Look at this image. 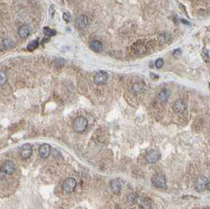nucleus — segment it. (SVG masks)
Wrapping results in <instances>:
<instances>
[{"instance_id": "obj_1", "label": "nucleus", "mask_w": 210, "mask_h": 209, "mask_svg": "<svg viewBox=\"0 0 210 209\" xmlns=\"http://www.w3.org/2000/svg\"><path fill=\"white\" fill-rule=\"evenodd\" d=\"M73 130L77 133H82L87 129V120L86 118L83 116H79L76 118L75 120L73 121Z\"/></svg>"}, {"instance_id": "obj_2", "label": "nucleus", "mask_w": 210, "mask_h": 209, "mask_svg": "<svg viewBox=\"0 0 210 209\" xmlns=\"http://www.w3.org/2000/svg\"><path fill=\"white\" fill-rule=\"evenodd\" d=\"M152 184L157 188H165L166 179L164 175L161 173H156L153 175L151 179Z\"/></svg>"}, {"instance_id": "obj_3", "label": "nucleus", "mask_w": 210, "mask_h": 209, "mask_svg": "<svg viewBox=\"0 0 210 209\" xmlns=\"http://www.w3.org/2000/svg\"><path fill=\"white\" fill-rule=\"evenodd\" d=\"M77 182L75 179L73 178H68L65 179V182H63L62 185V189L66 194H71L75 190L76 187H77Z\"/></svg>"}, {"instance_id": "obj_4", "label": "nucleus", "mask_w": 210, "mask_h": 209, "mask_svg": "<svg viewBox=\"0 0 210 209\" xmlns=\"http://www.w3.org/2000/svg\"><path fill=\"white\" fill-rule=\"evenodd\" d=\"M160 158H161V153L157 150H150L146 156V160H147V163H151V164L157 163L160 160Z\"/></svg>"}, {"instance_id": "obj_5", "label": "nucleus", "mask_w": 210, "mask_h": 209, "mask_svg": "<svg viewBox=\"0 0 210 209\" xmlns=\"http://www.w3.org/2000/svg\"><path fill=\"white\" fill-rule=\"evenodd\" d=\"M15 166L11 160H7L1 168V172L5 175H12L15 172Z\"/></svg>"}, {"instance_id": "obj_6", "label": "nucleus", "mask_w": 210, "mask_h": 209, "mask_svg": "<svg viewBox=\"0 0 210 209\" xmlns=\"http://www.w3.org/2000/svg\"><path fill=\"white\" fill-rule=\"evenodd\" d=\"M33 153V147L30 144H24L20 149V154L23 159H28Z\"/></svg>"}, {"instance_id": "obj_7", "label": "nucleus", "mask_w": 210, "mask_h": 209, "mask_svg": "<svg viewBox=\"0 0 210 209\" xmlns=\"http://www.w3.org/2000/svg\"><path fill=\"white\" fill-rule=\"evenodd\" d=\"M108 80V73L105 71H98L94 77V81L96 84H103Z\"/></svg>"}, {"instance_id": "obj_8", "label": "nucleus", "mask_w": 210, "mask_h": 209, "mask_svg": "<svg viewBox=\"0 0 210 209\" xmlns=\"http://www.w3.org/2000/svg\"><path fill=\"white\" fill-rule=\"evenodd\" d=\"M208 179L207 178H205V176H199L197 179L196 182V185H195V187H196V189L199 192H202V191L205 190L206 189V185L207 183H208Z\"/></svg>"}, {"instance_id": "obj_9", "label": "nucleus", "mask_w": 210, "mask_h": 209, "mask_svg": "<svg viewBox=\"0 0 210 209\" xmlns=\"http://www.w3.org/2000/svg\"><path fill=\"white\" fill-rule=\"evenodd\" d=\"M173 108L174 112H177V113H182L186 109V104H185L184 101L183 99H177L173 104Z\"/></svg>"}, {"instance_id": "obj_10", "label": "nucleus", "mask_w": 210, "mask_h": 209, "mask_svg": "<svg viewBox=\"0 0 210 209\" xmlns=\"http://www.w3.org/2000/svg\"><path fill=\"white\" fill-rule=\"evenodd\" d=\"M51 151V147L48 144H43L39 149V153L40 157L43 159L47 158L48 156L50 154Z\"/></svg>"}, {"instance_id": "obj_11", "label": "nucleus", "mask_w": 210, "mask_h": 209, "mask_svg": "<svg viewBox=\"0 0 210 209\" xmlns=\"http://www.w3.org/2000/svg\"><path fill=\"white\" fill-rule=\"evenodd\" d=\"M75 24L79 28H84L88 24V18L87 16L84 15V14L79 15L76 19Z\"/></svg>"}, {"instance_id": "obj_12", "label": "nucleus", "mask_w": 210, "mask_h": 209, "mask_svg": "<svg viewBox=\"0 0 210 209\" xmlns=\"http://www.w3.org/2000/svg\"><path fill=\"white\" fill-rule=\"evenodd\" d=\"M90 48L94 52H101L103 50V45L100 41L94 39L90 43Z\"/></svg>"}, {"instance_id": "obj_13", "label": "nucleus", "mask_w": 210, "mask_h": 209, "mask_svg": "<svg viewBox=\"0 0 210 209\" xmlns=\"http://www.w3.org/2000/svg\"><path fill=\"white\" fill-rule=\"evenodd\" d=\"M30 34V28L27 25H22L18 30L19 36L22 39H25Z\"/></svg>"}, {"instance_id": "obj_14", "label": "nucleus", "mask_w": 210, "mask_h": 209, "mask_svg": "<svg viewBox=\"0 0 210 209\" xmlns=\"http://www.w3.org/2000/svg\"><path fill=\"white\" fill-rule=\"evenodd\" d=\"M110 187H111V189L114 194H119L120 189H121V184L119 182L118 179H114L110 183Z\"/></svg>"}, {"instance_id": "obj_15", "label": "nucleus", "mask_w": 210, "mask_h": 209, "mask_svg": "<svg viewBox=\"0 0 210 209\" xmlns=\"http://www.w3.org/2000/svg\"><path fill=\"white\" fill-rule=\"evenodd\" d=\"M158 100L161 102H164L167 101L168 98V92L167 90L164 89V90H161L160 91V93L158 94Z\"/></svg>"}, {"instance_id": "obj_16", "label": "nucleus", "mask_w": 210, "mask_h": 209, "mask_svg": "<svg viewBox=\"0 0 210 209\" xmlns=\"http://www.w3.org/2000/svg\"><path fill=\"white\" fill-rule=\"evenodd\" d=\"M15 44V42L14 40H13L12 39H10V38H7V39H4L3 43H2V46L5 49H10V48H12L13 46Z\"/></svg>"}, {"instance_id": "obj_17", "label": "nucleus", "mask_w": 210, "mask_h": 209, "mask_svg": "<svg viewBox=\"0 0 210 209\" xmlns=\"http://www.w3.org/2000/svg\"><path fill=\"white\" fill-rule=\"evenodd\" d=\"M144 88V83L142 82L135 83L132 87V90L134 93H140Z\"/></svg>"}, {"instance_id": "obj_18", "label": "nucleus", "mask_w": 210, "mask_h": 209, "mask_svg": "<svg viewBox=\"0 0 210 209\" xmlns=\"http://www.w3.org/2000/svg\"><path fill=\"white\" fill-rule=\"evenodd\" d=\"M43 33H44L46 36H48V37H52V36H55L57 33L56 31L54 30V29L50 28L48 27H45L44 28H43Z\"/></svg>"}, {"instance_id": "obj_19", "label": "nucleus", "mask_w": 210, "mask_h": 209, "mask_svg": "<svg viewBox=\"0 0 210 209\" xmlns=\"http://www.w3.org/2000/svg\"><path fill=\"white\" fill-rule=\"evenodd\" d=\"M38 46H39V42H38V40H33L29 43V44L27 46V49L29 51H33L35 50Z\"/></svg>"}, {"instance_id": "obj_20", "label": "nucleus", "mask_w": 210, "mask_h": 209, "mask_svg": "<svg viewBox=\"0 0 210 209\" xmlns=\"http://www.w3.org/2000/svg\"><path fill=\"white\" fill-rule=\"evenodd\" d=\"M7 73L4 71H0V86L3 85L4 83L7 82Z\"/></svg>"}, {"instance_id": "obj_21", "label": "nucleus", "mask_w": 210, "mask_h": 209, "mask_svg": "<svg viewBox=\"0 0 210 209\" xmlns=\"http://www.w3.org/2000/svg\"><path fill=\"white\" fill-rule=\"evenodd\" d=\"M164 65V61L161 58H158L157 61H155V65L157 68H161Z\"/></svg>"}, {"instance_id": "obj_22", "label": "nucleus", "mask_w": 210, "mask_h": 209, "mask_svg": "<svg viewBox=\"0 0 210 209\" xmlns=\"http://www.w3.org/2000/svg\"><path fill=\"white\" fill-rule=\"evenodd\" d=\"M62 17H63V19L66 22H68L71 20V15L68 13H64L63 15H62Z\"/></svg>"}, {"instance_id": "obj_23", "label": "nucleus", "mask_w": 210, "mask_h": 209, "mask_svg": "<svg viewBox=\"0 0 210 209\" xmlns=\"http://www.w3.org/2000/svg\"><path fill=\"white\" fill-rule=\"evenodd\" d=\"M180 53H181V51H180V50H175L174 53H173V54H174L175 56H176V54H177L179 55ZM178 55H177V56H178Z\"/></svg>"}, {"instance_id": "obj_24", "label": "nucleus", "mask_w": 210, "mask_h": 209, "mask_svg": "<svg viewBox=\"0 0 210 209\" xmlns=\"http://www.w3.org/2000/svg\"><path fill=\"white\" fill-rule=\"evenodd\" d=\"M206 189H208V190H209V191H210V182H208V183H207Z\"/></svg>"}]
</instances>
